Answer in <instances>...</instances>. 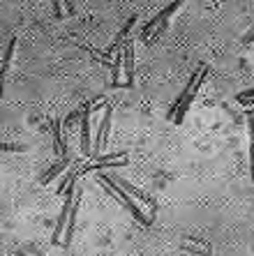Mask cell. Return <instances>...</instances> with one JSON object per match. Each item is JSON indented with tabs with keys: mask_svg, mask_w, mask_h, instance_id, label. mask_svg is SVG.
Instances as JSON below:
<instances>
[{
	"mask_svg": "<svg viewBox=\"0 0 254 256\" xmlns=\"http://www.w3.org/2000/svg\"><path fill=\"white\" fill-rule=\"evenodd\" d=\"M206 74H208V65H201L199 70L194 72V76H192V81L187 84V88H185L183 97H180V100H178V104L171 108V114H169V118H173V122H176V125H180V122H183V116L187 114L189 104H192V100H194L196 92H199L201 81H203V76H206Z\"/></svg>",
	"mask_w": 254,
	"mask_h": 256,
	"instance_id": "1",
	"label": "cell"
},
{
	"mask_svg": "<svg viewBox=\"0 0 254 256\" xmlns=\"http://www.w3.org/2000/svg\"><path fill=\"white\" fill-rule=\"evenodd\" d=\"M100 185L104 187V190H107V194H111V196L116 198V201H118L120 206H123V208L130 210V212L134 214V217H136L139 222H141V224H150V220H153V217H146V214H143L141 210L136 208L134 201H132V198L127 196V190H125L123 185H118V182H116V180H113L111 176H109V173H102V176H100Z\"/></svg>",
	"mask_w": 254,
	"mask_h": 256,
	"instance_id": "2",
	"label": "cell"
},
{
	"mask_svg": "<svg viewBox=\"0 0 254 256\" xmlns=\"http://www.w3.org/2000/svg\"><path fill=\"white\" fill-rule=\"evenodd\" d=\"M185 0H173L171 5L166 7V10H162L157 16L153 18V21H148L146 26H143V30H141V40L143 42H153L155 37H160V32L164 30V26H166V21H169V16H171L173 12H176L178 7L183 5Z\"/></svg>",
	"mask_w": 254,
	"mask_h": 256,
	"instance_id": "3",
	"label": "cell"
},
{
	"mask_svg": "<svg viewBox=\"0 0 254 256\" xmlns=\"http://www.w3.org/2000/svg\"><path fill=\"white\" fill-rule=\"evenodd\" d=\"M77 185H74V180H72V187L67 185L65 190V201H63V210H60V217H58V224L54 228V244H60L63 242V233H65V226H67V217H70V210H72V194H74Z\"/></svg>",
	"mask_w": 254,
	"mask_h": 256,
	"instance_id": "4",
	"label": "cell"
},
{
	"mask_svg": "<svg viewBox=\"0 0 254 256\" xmlns=\"http://www.w3.org/2000/svg\"><path fill=\"white\" fill-rule=\"evenodd\" d=\"M111 114H113V106H111V104H107V106H104V120H102L100 132H97V136H95L93 157L95 155H102V150H104V146H107V141H109V130H111Z\"/></svg>",
	"mask_w": 254,
	"mask_h": 256,
	"instance_id": "5",
	"label": "cell"
},
{
	"mask_svg": "<svg viewBox=\"0 0 254 256\" xmlns=\"http://www.w3.org/2000/svg\"><path fill=\"white\" fill-rule=\"evenodd\" d=\"M79 203H81V187L74 190V201H72V210H70V217H67V226L65 233H63V247H70L72 244V233H74V222H77V212H79Z\"/></svg>",
	"mask_w": 254,
	"mask_h": 256,
	"instance_id": "6",
	"label": "cell"
},
{
	"mask_svg": "<svg viewBox=\"0 0 254 256\" xmlns=\"http://www.w3.org/2000/svg\"><path fill=\"white\" fill-rule=\"evenodd\" d=\"M90 116H93V108L88 104L81 111V152L86 157H93V150H90Z\"/></svg>",
	"mask_w": 254,
	"mask_h": 256,
	"instance_id": "7",
	"label": "cell"
},
{
	"mask_svg": "<svg viewBox=\"0 0 254 256\" xmlns=\"http://www.w3.org/2000/svg\"><path fill=\"white\" fill-rule=\"evenodd\" d=\"M123 72H125V86H132V76H134V44L132 40L123 44Z\"/></svg>",
	"mask_w": 254,
	"mask_h": 256,
	"instance_id": "8",
	"label": "cell"
},
{
	"mask_svg": "<svg viewBox=\"0 0 254 256\" xmlns=\"http://www.w3.org/2000/svg\"><path fill=\"white\" fill-rule=\"evenodd\" d=\"M111 178H113V180H116V182H118V185H123V187H125V190L130 192V194H132V196H134V198H139V201H141V203H143V206H148V208H150V214H153V212H155V208H157V206H155L153 196H148L146 192H139V190H136V187H132V185H130V182H127V180L118 178V176H111Z\"/></svg>",
	"mask_w": 254,
	"mask_h": 256,
	"instance_id": "9",
	"label": "cell"
},
{
	"mask_svg": "<svg viewBox=\"0 0 254 256\" xmlns=\"http://www.w3.org/2000/svg\"><path fill=\"white\" fill-rule=\"evenodd\" d=\"M67 164H70V160H67V155H65V157H63V160L58 162V164H54V166L49 168V171H47V176H42V180H40V182H42V185H49V182H51V180H54L56 176H58V173H63V168H65Z\"/></svg>",
	"mask_w": 254,
	"mask_h": 256,
	"instance_id": "10",
	"label": "cell"
},
{
	"mask_svg": "<svg viewBox=\"0 0 254 256\" xmlns=\"http://www.w3.org/2000/svg\"><path fill=\"white\" fill-rule=\"evenodd\" d=\"M51 130H54V143H56V150H58V155L65 157V152H67V141L60 136V120H54Z\"/></svg>",
	"mask_w": 254,
	"mask_h": 256,
	"instance_id": "11",
	"label": "cell"
},
{
	"mask_svg": "<svg viewBox=\"0 0 254 256\" xmlns=\"http://www.w3.org/2000/svg\"><path fill=\"white\" fill-rule=\"evenodd\" d=\"M14 48H17V37H12V42H10V46H7L5 58H3V62H0V74H5L7 67H10V60H12V56H14Z\"/></svg>",
	"mask_w": 254,
	"mask_h": 256,
	"instance_id": "12",
	"label": "cell"
},
{
	"mask_svg": "<svg viewBox=\"0 0 254 256\" xmlns=\"http://www.w3.org/2000/svg\"><path fill=\"white\" fill-rule=\"evenodd\" d=\"M238 102H240V104H254V88L240 92V95H238Z\"/></svg>",
	"mask_w": 254,
	"mask_h": 256,
	"instance_id": "13",
	"label": "cell"
},
{
	"mask_svg": "<svg viewBox=\"0 0 254 256\" xmlns=\"http://www.w3.org/2000/svg\"><path fill=\"white\" fill-rule=\"evenodd\" d=\"M0 150H5V152H21L26 148L24 146H17V143H0Z\"/></svg>",
	"mask_w": 254,
	"mask_h": 256,
	"instance_id": "14",
	"label": "cell"
},
{
	"mask_svg": "<svg viewBox=\"0 0 254 256\" xmlns=\"http://www.w3.org/2000/svg\"><path fill=\"white\" fill-rule=\"evenodd\" d=\"M60 2H63V0H54V12H56V16H63V10H60Z\"/></svg>",
	"mask_w": 254,
	"mask_h": 256,
	"instance_id": "15",
	"label": "cell"
}]
</instances>
